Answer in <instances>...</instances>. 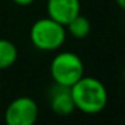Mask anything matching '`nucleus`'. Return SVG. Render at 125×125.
I'll return each instance as SVG.
<instances>
[{
	"mask_svg": "<svg viewBox=\"0 0 125 125\" xmlns=\"http://www.w3.org/2000/svg\"><path fill=\"white\" fill-rule=\"evenodd\" d=\"M75 109L85 114H97L108 104V90L100 79L94 77H82L70 87Z\"/></svg>",
	"mask_w": 125,
	"mask_h": 125,
	"instance_id": "obj_1",
	"label": "nucleus"
},
{
	"mask_svg": "<svg viewBox=\"0 0 125 125\" xmlns=\"http://www.w3.org/2000/svg\"><path fill=\"white\" fill-rule=\"evenodd\" d=\"M30 41L41 51H55L66 41V27L49 16L42 18L31 26Z\"/></svg>",
	"mask_w": 125,
	"mask_h": 125,
	"instance_id": "obj_2",
	"label": "nucleus"
},
{
	"mask_svg": "<svg viewBox=\"0 0 125 125\" xmlns=\"http://www.w3.org/2000/svg\"><path fill=\"white\" fill-rule=\"evenodd\" d=\"M85 67L81 57L71 51L58 52L50 63V74L54 83L71 87L83 77Z\"/></svg>",
	"mask_w": 125,
	"mask_h": 125,
	"instance_id": "obj_3",
	"label": "nucleus"
},
{
	"mask_svg": "<svg viewBox=\"0 0 125 125\" xmlns=\"http://www.w3.org/2000/svg\"><path fill=\"white\" fill-rule=\"evenodd\" d=\"M39 116V108L31 97H18L8 104L4 112L6 125H35Z\"/></svg>",
	"mask_w": 125,
	"mask_h": 125,
	"instance_id": "obj_4",
	"label": "nucleus"
},
{
	"mask_svg": "<svg viewBox=\"0 0 125 125\" xmlns=\"http://www.w3.org/2000/svg\"><path fill=\"white\" fill-rule=\"evenodd\" d=\"M46 10L49 18L66 26L71 19L81 14L79 0H47Z\"/></svg>",
	"mask_w": 125,
	"mask_h": 125,
	"instance_id": "obj_5",
	"label": "nucleus"
},
{
	"mask_svg": "<svg viewBox=\"0 0 125 125\" xmlns=\"http://www.w3.org/2000/svg\"><path fill=\"white\" fill-rule=\"evenodd\" d=\"M49 102L51 110L58 116H69L75 109L70 87L61 86L57 83H54V86L50 89Z\"/></svg>",
	"mask_w": 125,
	"mask_h": 125,
	"instance_id": "obj_6",
	"label": "nucleus"
},
{
	"mask_svg": "<svg viewBox=\"0 0 125 125\" xmlns=\"http://www.w3.org/2000/svg\"><path fill=\"white\" fill-rule=\"evenodd\" d=\"M65 27L67 28L69 34H70L73 38H77V39L86 38L90 34V30H92L89 19H87L86 16H83V15H81V14L77 15L74 19H71Z\"/></svg>",
	"mask_w": 125,
	"mask_h": 125,
	"instance_id": "obj_7",
	"label": "nucleus"
},
{
	"mask_svg": "<svg viewBox=\"0 0 125 125\" xmlns=\"http://www.w3.org/2000/svg\"><path fill=\"white\" fill-rule=\"evenodd\" d=\"M18 59V49L8 39H0V70L11 67Z\"/></svg>",
	"mask_w": 125,
	"mask_h": 125,
	"instance_id": "obj_8",
	"label": "nucleus"
},
{
	"mask_svg": "<svg viewBox=\"0 0 125 125\" xmlns=\"http://www.w3.org/2000/svg\"><path fill=\"white\" fill-rule=\"evenodd\" d=\"M15 4L18 6H22V7H27V6H31V4L35 1V0H12Z\"/></svg>",
	"mask_w": 125,
	"mask_h": 125,
	"instance_id": "obj_9",
	"label": "nucleus"
},
{
	"mask_svg": "<svg viewBox=\"0 0 125 125\" xmlns=\"http://www.w3.org/2000/svg\"><path fill=\"white\" fill-rule=\"evenodd\" d=\"M116 3H117V6H118L120 8L125 11V0H116Z\"/></svg>",
	"mask_w": 125,
	"mask_h": 125,
	"instance_id": "obj_10",
	"label": "nucleus"
}]
</instances>
